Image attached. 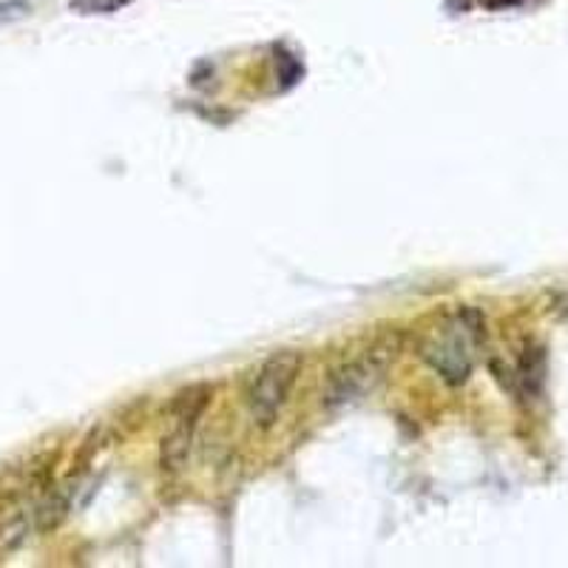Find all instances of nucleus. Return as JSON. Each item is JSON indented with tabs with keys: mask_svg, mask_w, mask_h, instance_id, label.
Instances as JSON below:
<instances>
[{
	"mask_svg": "<svg viewBox=\"0 0 568 568\" xmlns=\"http://www.w3.org/2000/svg\"><path fill=\"white\" fill-rule=\"evenodd\" d=\"M475 313H455L444 318L435 329H429L420 344L424 362L449 384H464L471 369V344L478 336Z\"/></svg>",
	"mask_w": 568,
	"mask_h": 568,
	"instance_id": "obj_1",
	"label": "nucleus"
},
{
	"mask_svg": "<svg viewBox=\"0 0 568 568\" xmlns=\"http://www.w3.org/2000/svg\"><path fill=\"white\" fill-rule=\"evenodd\" d=\"M395 349H398V342L387 338V342H378L373 349H367L362 358L344 364L329 378L324 404L327 407H344V404H353V400L364 398L384 378V373H387V367L395 358Z\"/></svg>",
	"mask_w": 568,
	"mask_h": 568,
	"instance_id": "obj_3",
	"label": "nucleus"
},
{
	"mask_svg": "<svg viewBox=\"0 0 568 568\" xmlns=\"http://www.w3.org/2000/svg\"><path fill=\"white\" fill-rule=\"evenodd\" d=\"M302 373V355L293 353V349H282V353H273L258 373L253 375L251 389H247V407H251L253 420L258 426H273L276 424L278 413L291 398L293 387H296V378Z\"/></svg>",
	"mask_w": 568,
	"mask_h": 568,
	"instance_id": "obj_2",
	"label": "nucleus"
},
{
	"mask_svg": "<svg viewBox=\"0 0 568 568\" xmlns=\"http://www.w3.org/2000/svg\"><path fill=\"white\" fill-rule=\"evenodd\" d=\"M131 3L134 0H71L69 9L74 14H114Z\"/></svg>",
	"mask_w": 568,
	"mask_h": 568,
	"instance_id": "obj_5",
	"label": "nucleus"
},
{
	"mask_svg": "<svg viewBox=\"0 0 568 568\" xmlns=\"http://www.w3.org/2000/svg\"><path fill=\"white\" fill-rule=\"evenodd\" d=\"M211 384H194V387L182 389L176 395L174 407H171V429L160 446L162 469L180 471L185 466L191 444H194V429L200 424L202 413L207 409V404H211Z\"/></svg>",
	"mask_w": 568,
	"mask_h": 568,
	"instance_id": "obj_4",
	"label": "nucleus"
},
{
	"mask_svg": "<svg viewBox=\"0 0 568 568\" xmlns=\"http://www.w3.org/2000/svg\"><path fill=\"white\" fill-rule=\"evenodd\" d=\"M486 9H511V7H520L526 0H484Z\"/></svg>",
	"mask_w": 568,
	"mask_h": 568,
	"instance_id": "obj_6",
	"label": "nucleus"
}]
</instances>
